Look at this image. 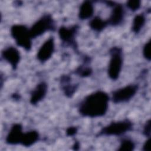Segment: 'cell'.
<instances>
[{
	"instance_id": "obj_1",
	"label": "cell",
	"mask_w": 151,
	"mask_h": 151,
	"mask_svg": "<svg viewBox=\"0 0 151 151\" xmlns=\"http://www.w3.org/2000/svg\"><path fill=\"white\" fill-rule=\"evenodd\" d=\"M110 97L107 93L98 90L86 96L78 107L83 117L96 118L103 116L107 111Z\"/></svg>"
},
{
	"instance_id": "obj_2",
	"label": "cell",
	"mask_w": 151,
	"mask_h": 151,
	"mask_svg": "<svg viewBox=\"0 0 151 151\" xmlns=\"http://www.w3.org/2000/svg\"><path fill=\"white\" fill-rule=\"evenodd\" d=\"M110 59L108 66L107 73L109 78L114 81L120 76L123 65V51L119 47H113L109 50Z\"/></svg>"
},
{
	"instance_id": "obj_3",
	"label": "cell",
	"mask_w": 151,
	"mask_h": 151,
	"mask_svg": "<svg viewBox=\"0 0 151 151\" xmlns=\"http://www.w3.org/2000/svg\"><path fill=\"white\" fill-rule=\"evenodd\" d=\"M133 127V123L127 119L123 120L113 122L103 127L100 132H99L97 136H120L132 130Z\"/></svg>"
},
{
	"instance_id": "obj_4",
	"label": "cell",
	"mask_w": 151,
	"mask_h": 151,
	"mask_svg": "<svg viewBox=\"0 0 151 151\" xmlns=\"http://www.w3.org/2000/svg\"><path fill=\"white\" fill-rule=\"evenodd\" d=\"M11 35L18 46L29 51L32 48V38L29 29L22 24H15L11 28Z\"/></svg>"
},
{
	"instance_id": "obj_5",
	"label": "cell",
	"mask_w": 151,
	"mask_h": 151,
	"mask_svg": "<svg viewBox=\"0 0 151 151\" xmlns=\"http://www.w3.org/2000/svg\"><path fill=\"white\" fill-rule=\"evenodd\" d=\"M55 30V22L51 14H44L38 19L30 28L29 34L32 38H35L47 31Z\"/></svg>"
},
{
	"instance_id": "obj_6",
	"label": "cell",
	"mask_w": 151,
	"mask_h": 151,
	"mask_svg": "<svg viewBox=\"0 0 151 151\" xmlns=\"http://www.w3.org/2000/svg\"><path fill=\"white\" fill-rule=\"evenodd\" d=\"M138 89V84H132L114 90L111 93L112 101L114 103L129 101L136 95Z\"/></svg>"
},
{
	"instance_id": "obj_7",
	"label": "cell",
	"mask_w": 151,
	"mask_h": 151,
	"mask_svg": "<svg viewBox=\"0 0 151 151\" xmlns=\"http://www.w3.org/2000/svg\"><path fill=\"white\" fill-rule=\"evenodd\" d=\"M79 29L78 25L71 27L62 26L58 29V35L62 42L72 47L76 51H78V45L76 37Z\"/></svg>"
},
{
	"instance_id": "obj_8",
	"label": "cell",
	"mask_w": 151,
	"mask_h": 151,
	"mask_svg": "<svg viewBox=\"0 0 151 151\" xmlns=\"http://www.w3.org/2000/svg\"><path fill=\"white\" fill-rule=\"evenodd\" d=\"M54 39L53 37H50L39 48L37 54V59L42 63L46 62L52 57L54 52Z\"/></svg>"
},
{
	"instance_id": "obj_9",
	"label": "cell",
	"mask_w": 151,
	"mask_h": 151,
	"mask_svg": "<svg viewBox=\"0 0 151 151\" xmlns=\"http://www.w3.org/2000/svg\"><path fill=\"white\" fill-rule=\"evenodd\" d=\"M2 58L11 65L14 70L17 68L18 65L21 59L19 51L12 46L4 48L2 51Z\"/></svg>"
},
{
	"instance_id": "obj_10",
	"label": "cell",
	"mask_w": 151,
	"mask_h": 151,
	"mask_svg": "<svg viewBox=\"0 0 151 151\" xmlns=\"http://www.w3.org/2000/svg\"><path fill=\"white\" fill-rule=\"evenodd\" d=\"M47 90L48 86L45 82L41 81L39 83L31 92L30 103L33 106L37 105L44 99L47 94Z\"/></svg>"
},
{
	"instance_id": "obj_11",
	"label": "cell",
	"mask_w": 151,
	"mask_h": 151,
	"mask_svg": "<svg viewBox=\"0 0 151 151\" xmlns=\"http://www.w3.org/2000/svg\"><path fill=\"white\" fill-rule=\"evenodd\" d=\"M23 134L22 125L19 123L14 124L6 137L5 142L7 144L11 145L20 144Z\"/></svg>"
},
{
	"instance_id": "obj_12",
	"label": "cell",
	"mask_w": 151,
	"mask_h": 151,
	"mask_svg": "<svg viewBox=\"0 0 151 151\" xmlns=\"http://www.w3.org/2000/svg\"><path fill=\"white\" fill-rule=\"evenodd\" d=\"M124 9L121 4L116 3L113 6L110 17L107 20L108 25L117 26L122 23L124 18Z\"/></svg>"
},
{
	"instance_id": "obj_13",
	"label": "cell",
	"mask_w": 151,
	"mask_h": 151,
	"mask_svg": "<svg viewBox=\"0 0 151 151\" xmlns=\"http://www.w3.org/2000/svg\"><path fill=\"white\" fill-rule=\"evenodd\" d=\"M71 77L68 75H62L60 77V85L64 92V94L68 97H71L76 93L77 88V84H72L70 83Z\"/></svg>"
},
{
	"instance_id": "obj_14",
	"label": "cell",
	"mask_w": 151,
	"mask_h": 151,
	"mask_svg": "<svg viewBox=\"0 0 151 151\" xmlns=\"http://www.w3.org/2000/svg\"><path fill=\"white\" fill-rule=\"evenodd\" d=\"M94 12V5L90 1H83L80 6L78 11V18L81 20L90 18Z\"/></svg>"
},
{
	"instance_id": "obj_15",
	"label": "cell",
	"mask_w": 151,
	"mask_h": 151,
	"mask_svg": "<svg viewBox=\"0 0 151 151\" xmlns=\"http://www.w3.org/2000/svg\"><path fill=\"white\" fill-rule=\"evenodd\" d=\"M40 139V134L37 130H30L24 133L20 145L24 147H31Z\"/></svg>"
},
{
	"instance_id": "obj_16",
	"label": "cell",
	"mask_w": 151,
	"mask_h": 151,
	"mask_svg": "<svg viewBox=\"0 0 151 151\" xmlns=\"http://www.w3.org/2000/svg\"><path fill=\"white\" fill-rule=\"evenodd\" d=\"M90 60L89 57H84L83 64L77 67L74 71V73L81 77H87L90 76L93 73V70L90 67L86 65L90 63Z\"/></svg>"
},
{
	"instance_id": "obj_17",
	"label": "cell",
	"mask_w": 151,
	"mask_h": 151,
	"mask_svg": "<svg viewBox=\"0 0 151 151\" xmlns=\"http://www.w3.org/2000/svg\"><path fill=\"white\" fill-rule=\"evenodd\" d=\"M108 25L107 20H103L99 16H96L89 22L90 28L96 32L102 31Z\"/></svg>"
},
{
	"instance_id": "obj_18",
	"label": "cell",
	"mask_w": 151,
	"mask_h": 151,
	"mask_svg": "<svg viewBox=\"0 0 151 151\" xmlns=\"http://www.w3.org/2000/svg\"><path fill=\"white\" fill-rule=\"evenodd\" d=\"M146 22V17L144 14H140L134 17L132 22V30L135 34H138Z\"/></svg>"
},
{
	"instance_id": "obj_19",
	"label": "cell",
	"mask_w": 151,
	"mask_h": 151,
	"mask_svg": "<svg viewBox=\"0 0 151 151\" xmlns=\"http://www.w3.org/2000/svg\"><path fill=\"white\" fill-rule=\"evenodd\" d=\"M135 144L134 142L130 139H123L120 142L119 151H132L134 149Z\"/></svg>"
},
{
	"instance_id": "obj_20",
	"label": "cell",
	"mask_w": 151,
	"mask_h": 151,
	"mask_svg": "<svg viewBox=\"0 0 151 151\" xmlns=\"http://www.w3.org/2000/svg\"><path fill=\"white\" fill-rule=\"evenodd\" d=\"M126 5L130 11L134 12L140 8L141 1L139 0H130L127 2Z\"/></svg>"
},
{
	"instance_id": "obj_21",
	"label": "cell",
	"mask_w": 151,
	"mask_h": 151,
	"mask_svg": "<svg viewBox=\"0 0 151 151\" xmlns=\"http://www.w3.org/2000/svg\"><path fill=\"white\" fill-rule=\"evenodd\" d=\"M150 51V40H149L144 45L143 48V55L144 58L149 61H150L151 59Z\"/></svg>"
},
{
	"instance_id": "obj_22",
	"label": "cell",
	"mask_w": 151,
	"mask_h": 151,
	"mask_svg": "<svg viewBox=\"0 0 151 151\" xmlns=\"http://www.w3.org/2000/svg\"><path fill=\"white\" fill-rule=\"evenodd\" d=\"M150 124L151 121L150 119H149L147 121H146L143 126L142 133L146 137H150Z\"/></svg>"
},
{
	"instance_id": "obj_23",
	"label": "cell",
	"mask_w": 151,
	"mask_h": 151,
	"mask_svg": "<svg viewBox=\"0 0 151 151\" xmlns=\"http://www.w3.org/2000/svg\"><path fill=\"white\" fill-rule=\"evenodd\" d=\"M78 131V129L75 126H71L67 129L66 134L68 136H74Z\"/></svg>"
},
{
	"instance_id": "obj_24",
	"label": "cell",
	"mask_w": 151,
	"mask_h": 151,
	"mask_svg": "<svg viewBox=\"0 0 151 151\" xmlns=\"http://www.w3.org/2000/svg\"><path fill=\"white\" fill-rule=\"evenodd\" d=\"M150 137H148V139L145 141L143 146L142 150L143 151H149L150 150Z\"/></svg>"
},
{
	"instance_id": "obj_25",
	"label": "cell",
	"mask_w": 151,
	"mask_h": 151,
	"mask_svg": "<svg viewBox=\"0 0 151 151\" xmlns=\"http://www.w3.org/2000/svg\"><path fill=\"white\" fill-rule=\"evenodd\" d=\"M79 146H80V145H79V143L78 142H75L74 145H73V147H74V149L75 150H78L79 149Z\"/></svg>"
},
{
	"instance_id": "obj_26",
	"label": "cell",
	"mask_w": 151,
	"mask_h": 151,
	"mask_svg": "<svg viewBox=\"0 0 151 151\" xmlns=\"http://www.w3.org/2000/svg\"><path fill=\"white\" fill-rule=\"evenodd\" d=\"M13 96H14V98L15 99H18L19 98V96L18 94H14Z\"/></svg>"
}]
</instances>
